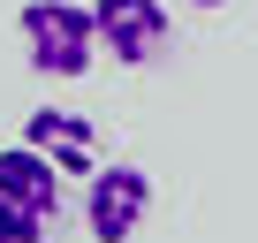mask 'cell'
Returning <instances> with one entry per match:
<instances>
[{
    "mask_svg": "<svg viewBox=\"0 0 258 243\" xmlns=\"http://www.w3.org/2000/svg\"><path fill=\"white\" fill-rule=\"evenodd\" d=\"M16 38H23V61L53 84H76L99 69V16L84 0H23Z\"/></svg>",
    "mask_w": 258,
    "mask_h": 243,
    "instance_id": "6da1fadb",
    "label": "cell"
},
{
    "mask_svg": "<svg viewBox=\"0 0 258 243\" xmlns=\"http://www.w3.org/2000/svg\"><path fill=\"white\" fill-rule=\"evenodd\" d=\"M190 8H228V0H190Z\"/></svg>",
    "mask_w": 258,
    "mask_h": 243,
    "instance_id": "52a82bcc",
    "label": "cell"
},
{
    "mask_svg": "<svg viewBox=\"0 0 258 243\" xmlns=\"http://www.w3.org/2000/svg\"><path fill=\"white\" fill-rule=\"evenodd\" d=\"M46 235H53V220H38L16 198H0V243H46Z\"/></svg>",
    "mask_w": 258,
    "mask_h": 243,
    "instance_id": "8992f818",
    "label": "cell"
},
{
    "mask_svg": "<svg viewBox=\"0 0 258 243\" xmlns=\"http://www.w3.org/2000/svg\"><path fill=\"white\" fill-rule=\"evenodd\" d=\"M91 16H99V53L114 69H152L175 31L160 0H91Z\"/></svg>",
    "mask_w": 258,
    "mask_h": 243,
    "instance_id": "3957f363",
    "label": "cell"
},
{
    "mask_svg": "<svg viewBox=\"0 0 258 243\" xmlns=\"http://www.w3.org/2000/svg\"><path fill=\"white\" fill-rule=\"evenodd\" d=\"M0 198L31 205V213H38V220H53V228H61V213H69L61 167H53L38 145H0Z\"/></svg>",
    "mask_w": 258,
    "mask_h": 243,
    "instance_id": "5b68a950",
    "label": "cell"
},
{
    "mask_svg": "<svg viewBox=\"0 0 258 243\" xmlns=\"http://www.w3.org/2000/svg\"><path fill=\"white\" fill-rule=\"evenodd\" d=\"M23 145H38L61 175H84V183L106 167L99 122H91V114H69V106H38V114H23Z\"/></svg>",
    "mask_w": 258,
    "mask_h": 243,
    "instance_id": "277c9868",
    "label": "cell"
},
{
    "mask_svg": "<svg viewBox=\"0 0 258 243\" xmlns=\"http://www.w3.org/2000/svg\"><path fill=\"white\" fill-rule=\"evenodd\" d=\"M145 213H152V175L137 160H106L84 183V235L91 243H137Z\"/></svg>",
    "mask_w": 258,
    "mask_h": 243,
    "instance_id": "7a4b0ae2",
    "label": "cell"
}]
</instances>
